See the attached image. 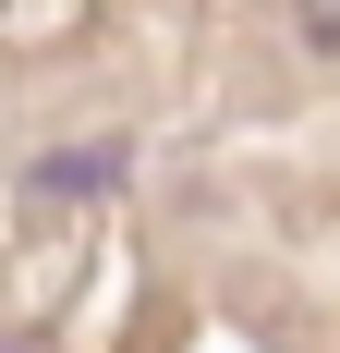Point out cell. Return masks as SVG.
Here are the masks:
<instances>
[{
  "label": "cell",
  "mask_w": 340,
  "mask_h": 353,
  "mask_svg": "<svg viewBox=\"0 0 340 353\" xmlns=\"http://www.w3.org/2000/svg\"><path fill=\"white\" fill-rule=\"evenodd\" d=\"M122 159H134L122 134H98V146H49V159L25 171V195H36V208H73V195H109V183H122Z\"/></svg>",
  "instance_id": "1"
},
{
  "label": "cell",
  "mask_w": 340,
  "mask_h": 353,
  "mask_svg": "<svg viewBox=\"0 0 340 353\" xmlns=\"http://www.w3.org/2000/svg\"><path fill=\"white\" fill-rule=\"evenodd\" d=\"M279 25L304 37V49H340V0H279Z\"/></svg>",
  "instance_id": "2"
},
{
  "label": "cell",
  "mask_w": 340,
  "mask_h": 353,
  "mask_svg": "<svg viewBox=\"0 0 340 353\" xmlns=\"http://www.w3.org/2000/svg\"><path fill=\"white\" fill-rule=\"evenodd\" d=\"M0 353H25V329H0Z\"/></svg>",
  "instance_id": "3"
}]
</instances>
